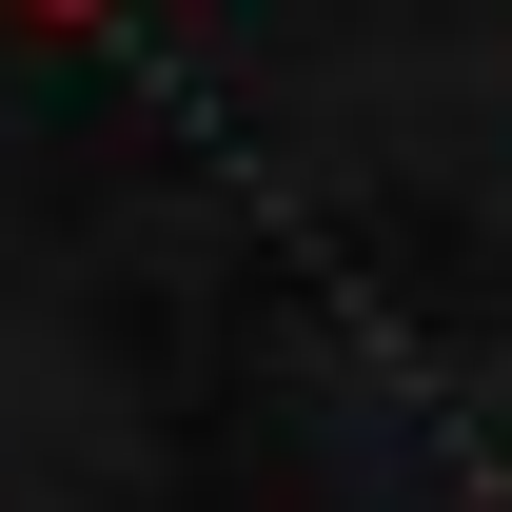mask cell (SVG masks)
Masks as SVG:
<instances>
[{
	"instance_id": "cell-1",
	"label": "cell",
	"mask_w": 512,
	"mask_h": 512,
	"mask_svg": "<svg viewBox=\"0 0 512 512\" xmlns=\"http://www.w3.org/2000/svg\"><path fill=\"white\" fill-rule=\"evenodd\" d=\"M20 20H99V0H20Z\"/></svg>"
}]
</instances>
